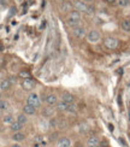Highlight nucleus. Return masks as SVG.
Masks as SVG:
<instances>
[{"label": "nucleus", "mask_w": 130, "mask_h": 147, "mask_svg": "<svg viewBox=\"0 0 130 147\" xmlns=\"http://www.w3.org/2000/svg\"><path fill=\"white\" fill-rule=\"evenodd\" d=\"M81 20H82V13L81 12H78L76 10H72L71 12L66 15V18H65V22L69 27L73 28L76 26H79L81 24Z\"/></svg>", "instance_id": "1"}, {"label": "nucleus", "mask_w": 130, "mask_h": 147, "mask_svg": "<svg viewBox=\"0 0 130 147\" xmlns=\"http://www.w3.org/2000/svg\"><path fill=\"white\" fill-rule=\"evenodd\" d=\"M86 40L88 41L89 44H98V42L101 40V34L96 29H90L89 32H87Z\"/></svg>", "instance_id": "2"}, {"label": "nucleus", "mask_w": 130, "mask_h": 147, "mask_svg": "<svg viewBox=\"0 0 130 147\" xmlns=\"http://www.w3.org/2000/svg\"><path fill=\"white\" fill-rule=\"evenodd\" d=\"M27 102L38 109V107L41 106V102H42V101H41L40 95L36 93V92H30V93L28 94V96H27Z\"/></svg>", "instance_id": "3"}, {"label": "nucleus", "mask_w": 130, "mask_h": 147, "mask_svg": "<svg viewBox=\"0 0 130 147\" xmlns=\"http://www.w3.org/2000/svg\"><path fill=\"white\" fill-rule=\"evenodd\" d=\"M104 46L108 48V50H116L119 46V41L115 36H106L104 39Z\"/></svg>", "instance_id": "4"}, {"label": "nucleus", "mask_w": 130, "mask_h": 147, "mask_svg": "<svg viewBox=\"0 0 130 147\" xmlns=\"http://www.w3.org/2000/svg\"><path fill=\"white\" fill-rule=\"evenodd\" d=\"M72 35L75 36L76 39L78 40H82V39H86V35H87V29L83 27V26H76L72 28Z\"/></svg>", "instance_id": "5"}, {"label": "nucleus", "mask_w": 130, "mask_h": 147, "mask_svg": "<svg viewBox=\"0 0 130 147\" xmlns=\"http://www.w3.org/2000/svg\"><path fill=\"white\" fill-rule=\"evenodd\" d=\"M72 4H73V10L81 12V13H86L87 7H88V4L84 3L83 0H73Z\"/></svg>", "instance_id": "6"}, {"label": "nucleus", "mask_w": 130, "mask_h": 147, "mask_svg": "<svg viewBox=\"0 0 130 147\" xmlns=\"http://www.w3.org/2000/svg\"><path fill=\"white\" fill-rule=\"evenodd\" d=\"M21 86H22V88H23L24 90L29 92V93L35 89V83H34L30 78H23L22 82H21Z\"/></svg>", "instance_id": "7"}, {"label": "nucleus", "mask_w": 130, "mask_h": 147, "mask_svg": "<svg viewBox=\"0 0 130 147\" xmlns=\"http://www.w3.org/2000/svg\"><path fill=\"white\" fill-rule=\"evenodd\" d=\"M58 101H59L58 96H57V94H54V93H49L45 98V102H46V105H48V106H55Z\"/></svg>", "instance_id": "8"}, {"label": "nucleus", "mask_w": 130, "mask_h": 147, "mask_svg": "<svg viewBox=\"0 0 130 147\" xmlns=\"http://www.w3.org/2000/svg\"><path fill=\"white\" fill-rule=\"evenodd\" d=\"M54 115V107L53 106H43L41 109V116L45 118H52Z\"/></svg>", "instance_id": "9"}, {"label": "nucleus", "mask_w": 130, "mask_h": 147, "mask_svg": "<svg viewBox=\"0 0 130 147\" xmlns=\"http://www.w3.org/2000/svg\"><path fill=\"white\" fill-rule=\"evenodd\" d=\"M55 147H71V140L66 136H61L55 141Z\"/></svg>", "instance_id": "10"}, {"label": "nucleus", "mask_w": 130, "mask_h": 147, "mask_svg": "<svg viewBox=\"0 0 130 147\" xmlns=\"http://www.w3.org/2000/svg\"><path fill=\"white\" fill-rule=\"evenodd\" d=\"M73 10V4L72 1H70V0H67V1H64L60 4V11L64 12V13H69V12H71Z\"/></svg>", "instance_id": "11"}, {"label": "nucleus", "mask_w": 130, "mask_h": 147, "mask_svg": "<svg viewBox=\"0 0 130 147\" xmlns=\"http://www.w3.org/2000/svg\"><path fill=\"white\" fill-rule=\"evenodd\" d=\"M99 142H100V139H99V136L92 135V136H89L88 139H87L86 146H87V147H98Z\"/></svg>", "instance_id": "12"}, {"label": "nucleus", "mask_w": 130, "mask_h": 147, "mask_svg": "<svg viewBox=\"0 0 130 147\" xmlns=\"http://www.w3.org/2000/svg\"><path fill=\"white\" fill-rule=\"evenodd\" d=\"M22 112L23 113H26L27 116H34L35 113H36V107L35 106H33V105H30V104H26V105L23 106V109H22Z\"/></svg>", "instance_id": "13"}, {"label": "nucleus", "mask_w": 130, "mask_h": 147, "mask_svg": "<svg viewBox=\"0 0 130 147\" xmlns=\"http://www.w3.org/2000/svg\"><path fill=\"white\" fill-rule=\"evenodd\" d=\"M12 86V81L10 78H3L1 81H0V90L1 92H6L11 88Z\"/></svg>", "instance_id": "14"}, {"label": "nucleus", "mask_w": 130, "mask_h": 147, "mask_svg": "<svg viewBox=\"0 0 130 147\" xmlns=\"http://www.w3.org/2000/svg\"><path fill=\"white\" fill-rule=\"evenodd\" d=\"M119 27H121V29L123 30V32L130 33V18H124V20H122Z\"/></svg>", "instance_id": "15"}, {"label": "nucleus", "mask_w": 130, "mask_h": 147, "mask_svg": "<svg viewBox=\"0 0 130 147\" xmlns=\"http://www.w3.org/2000/svg\"><path fill=\"white\" fill-rule=\"evenodd\" d=\"M67 105H69V104L60 99V100L57 102V105H55V110H57V111H59V112H66Z\"/></svg>", "instance_id": "16"}, {"label": "nucleus", "mask_w": 130, "mask_h": 147, "mask_svg": "<svg viewBox=\"0 0 130 147\" xmlns=\"http://www.w3.org/2000/svg\"><path fill=\"white\" fill-rule=\"evenodd\" d=\"M24 139H26V134H24L22 130L16 131V133H13V135H12V140H13L15 142H21Z\"/></svg>", "instance_id": "17"}, {"label": "nucleus", "mask_w": 130, "mask_h": 147, "mask_svg": "<svg viewBox=\"0 0 130 147\" xmlns=\"http://www.w3.org/2000/svg\"><path fill=\"white\" fill-rule=\"evenodd\" d=\"M61 100H64L67 104H71L75 101V96H73V94L69 93V92H65V93H63V95H61Z\"/></svg>", "instance_id": "18"}, {"label": "nucleus", "mask_w": 130, "mask_h": 147, "mask_svg": "<svg viewBox=\"0 0 130 147\" xmlns=\"http://www.w3.org/2000/svg\"><path fill=\"white\" fill-rule=\"evenodd\" d=\"M22 128H23V124H21L20 122H17V121H13L12 123L10 124V129L16 133V131H21L22 130Z\"/></svg>", "instance_id": "19"}, {"label": "nucleus", "mask_w": 130, "mask_h": 147, "mask_svg": "<svg viewBox=\"0 0 130 147\" xmlns=\"http://www.w3.org/2000/svg\"><path fill=\"white\" fill-rule=\"evenodd\" d=\"M10 109V102L6 99H0V111H7Z\"/></svg>", "instance_id": "20"}, {"label": "nucleus", "mask_w": 130, "mask_h": 147, "mask_svg": "<svg viewBox=\"0 0 130 147\" xmlns=\"http://www.w3.org/2000/svg\"><path fill=\"white\" fill-rule=\"evenodd\" d=\"M17 122H20L21 124H27V122H28V116L26 113H20V115H17Z\"/></svg>", "instance_id": "21"}, {"label": "nucleus", "mask_w": 130, "mask_h": 147, "mask_svg": "<svg viewBox=\"0 0 130 147\" xmlns=\"http://www.w3.org/2000/svg\"><path fill=\"white\" fill-rule=\"evenodd\" d=\"M78 128H79V133L81 134H87V133H89V130H90V127H89L88 123H81L78 125Z\"/></svg>", "instance_id": "22"}, {"label": "nucleus", "mask_w": 130, "mask_h": 147, "mask_svg": "<svg viewBox=\"0 0 130 147\" xmlns=\"http://www.w3.org/2000/svg\"><path fill=\"white\" fill-rule=\"evenodd\" d=\"M95 12H96V7H95V5H94V4H88V7H87L86 15H88V16H93V15H95Z\"/></svg>", "instance_id": "23"}, {"label": "nucleus", "mask_w": 130, "mask_h": 147, "mask_svg": "<svg viewBox=\"0 0 130 147\" xmlns=\"http://www.w3.org/2000/svg\"><path fill=\"white\" fill-rule=\"evenodd\" d=\"M3 122H4L5 124H11L12 122H13V116H12L11 113L5 115L4 117H3Z\"/></svg>", "instance_id": "24"}, {"label": "nucleus", "mask_w": 130, "mask_h": 147, "mask_svg": "<svg viewBox=\"0 0 130 147\" xmlns=\"http://www.w3.org/2000/svg\"><path fill=\"white\" fill-rule=\"evenodd\" d=\"M77 111V105L75 102H71L67 105V110H66V112H69V113H76Z\"/></svg>", "instance_id": "25"}, {"label": "nucleus", "mask_w": 130, "mask_h": 147, "mask_svg": "<svg viewBox=\"0 0 130 147\" xmlns=\"http://www.w3.org/2000/svg\"><path fill=\"white\" fill-rule=\"evenodd\" d=\"M117 5L122 9H125L130 5V0H117Z\"/></svg>", "instance_id": "26"}, {"label": "nucleus", "mask_w": 130, "mask_h": 147, "mask_svg": "<svg viewBox=\"0 0 130 147\" xmlns=\"http://www.w3.org/2000/svg\"><path fill=\"white\" fill-rule=\"evenodd\" d=\"M98 147H108V144L106 141H100L98 145Z\"/></svg>", "instance_id": "27"}, {"label": "nucleus", "mask_w": 130, "mask_h": 147, "mask_svg": "<svg viewBox=\"0 0 130 147\" xmlns=\"http://www.w3.org/2000/svg\"><path fill=\"white\" fill-rule=\"evenodd\" d=\"M105 3H106L107 5H116L117 0H105Z\"/></svg>", "instance_id": "28"}, {"label": "nucleus", "mask_w": 130, "mask_h": 147, "mask_svg": "<svg viewBox=\"0 0 130 147\" xmlns=\"http://www.w3.org/2000/svg\"><path fill=\"white\" fill-rule=\"evenodd\" d=\"M49 123L52 124L51 127H53V128H54V127H57V124H58V121H55V119H52L51 122H49Z\"/></svg>", "instance_id": "29"}, {"label": "nucleus", "mask_w": 130, "mask_h": 147, "mask_svg": "<svg viewBox=\"0 0 130 147\" xmlns=\"http://www.w3.org/2000/svg\"><path fill=\"white\" fill-rule=\"evenodd\" d=\"M84 3H87V4H94V1L95 0H83Z\"/></svg>", "instance_id": "30"}, {"label": "nucleus", "mask_w": 130, "mask_h": 147, "mask_svg": "<svg viewBox=\"0 0 130 147\" xmlns=\"http://www.w3.org/2000/svg\"><path fill=\"white\" fill-rule=\"evenodd\" d=\"M11 147H22L20 144H18V142H15L13 145H11Z\"/></svg>", "instance_id": "31"}, {"label": "nucleus", "mask_w": 130, "mask_h": 147, "mask_svg": "<svg viewBox=\"0 0 130 147\" xmlns=\"http://www.w3.org/2000/svg\"><path fill=\"white\" fill-rule=\"evenodd\" d=\"M55 1H58V3L61 4V3H64V1H67V0H55Z\"/></svg>", "instance_id": "32"}, {"label": "nucleus", "mask_w": 130, "mask_h": 147, "mask_svg": "<svg viewBox=\"0 0 130 147\" xmlns=\"http://www.w3.org/2000/svg\"><path fill=\"white\" fill-rule=\"evenodd\" d=\"M0 50H3V45H1V42H0Z\"/></svg>", "instance_id": "33"}, {"label": "nucleus", "mask_w": 130, "mask_h": 147, "mask_svg": "<svg viewBox=\"0 0 130 147\" xmlns=\"http://www.w3.org/2000/svg\"><path fill=\"white\" fill-rule=\"evenodd\" d=\"M41 147H48V146H41Z\"/></svg>", "instance_id": "34"}, {"label": "nucleus", "mask_w": 130, "mask_h": 147, "mask_svg": "<svg viewBox=\"0 0 130 147\" xmlns=\"http://www.w3.org/2000/svg\"><path fill=\"white\" fill-rule=\"evenodd\" d=\"M0 93H1V90H0Z\"/></svg>", "instance_id": "35"}]
</instances>
